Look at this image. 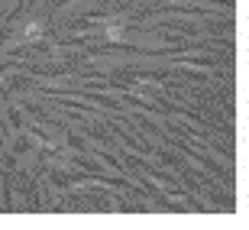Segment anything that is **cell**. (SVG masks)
Masks as SVG:
<instances>
[{
    "label": "cell",
    "mask_w": 249,
    "mask_h": 230,
    "mask_svg": "<svg viewBox=\"0 0 249 230\" xmlns=\"http://www.w3.org/2000/svg\"><path fill=\"white\" fill-rule=\"evenodd\" d=\"M42 33H46V29H42V19H29L26 26H23V42H36V39H42Z\"/></svg>",
    "instance_id": "cell-1"
}]
</instances>
